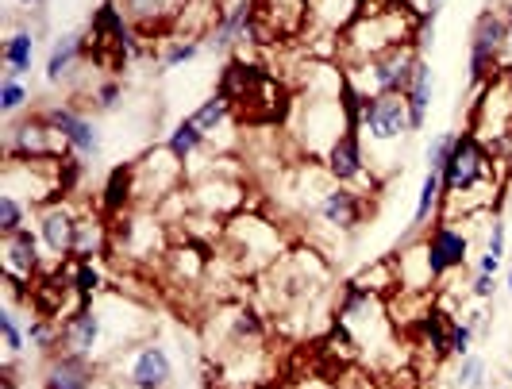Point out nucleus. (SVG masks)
Listing matches in <instances>:
<instances>
[{"mask_svg": "<svg viewBox=\"0 0 512 389\" xmlns=\"http://www.w3.org/2000/svg\"><path fill=\"white\" fill-rule=\"evenodd\" d=\"M220 255L239 278H258L285 255V239L266 216L243 208V212L228 216V224L220 232Z\"/></svg>", "mask_w": 512, "mask_h": 389, "instance_id": "obj_1", "label": "nucleus"}, {"mask_svg": "<svg viewBox=\"0 0 512 389\" xmlns=\"http://www.w3.org/2000/svg\"><path fill=\"white\" fill-rule=\"evenodd\" d=\"M335 328H343L359 359H382L385 351H393V316L385 305L382 293H362V289L347 286L339 293V309H335Z\"/></svg>", "mask_w": 512, "mask_h": 389, "instance_id": "obj_2", "label": "nucleus"}, {"mask_svg": "<svg viewBox=\"0 0 512 389\" xmlns=\"http://www.w3.org/2000/svg\"><path fill=\"white\" fill-rule=\"evenodd\" d=\"M424 54L412 43H397L382 54H370L359 66H343L347 81L359 89L362 97H405V89L412 85V74L420 66Z\"/></svg>", "mask_w": 512, "mask_h": 389, "instance_id": "obj_3", "label": "nucleus"}, {"mask_svg": "<svg viewBox=\"0 0 512 389\" xmlns=\"http://www.w3.org/2000/svg\"><path fill=\"white\" fill-rule=\"evenodd\" d=\"M351 128H355V120L343 108V97H301L293 104V131L308 158H324L335 139Z\"/></svg>", "mask_w": 512, "mask_h": 389, "instance_id": "obj_4", "label": "nucleus"}, {"mask_svg": "<svg viewBox=\"0 0 512 389\" xmlns=\"http://www.w3.org/2000/svg\"><path fill=\"white\" fill-rule=\"evenodd\" d=\"M512 31V16L505 8H486L478 12V20L470 27V51H466V74H470V85L478 89L489 74H501V54H505V43H509Z\"/></svg>", "mask_w": 512, "mask_h": 389, "instance_id": "obj_5", "label": "nucleus"}, {"mask_svg": "<svg viewBox=\"0 0 512 389\" xmlns=\"http://www.w3.org/2000/svg\"><path fill=\"white\" fill-rule=\"evenodd\" d=\"M359 135L370 151H389L393 158V151L405 143V135H412L405 97H366L359 112Z\"/></svg>", "mask_w": 512, "mask_h": 389, "instance_id": "obj_6", "label": "nucleus"}, {"mask_svg": "<svg viewBox=\"0 0 512 389\" xmlns=\"http://www.w3.org/2000/svg\"><path fill=\"white\" fill-rule=\"evenodd\" d=\"M131 178H135V205H162L166 197H174L181 189L185 166L162 143V147H151L139 162H131Z\"/></svg>", "mask_w": 512, "mask_h": 389, "instance_id": "obj_7", "label": "nucleus"}, {"mask_svg": "<svg viewBox=\"0 0 512 389\" xmlns=\"http://www.w3.org/2000/svg\"><path fill=\"white\" fill-rule=\"evenodd\" d=\"M4 158H70L66 135L47 124L43 112L24 116L4 131Z\"/></svg>", "mask_w": 512, "mask_h": 389, "instance_id": "obj_8", "label": "nucleus"}, {"mask_svg": "<svg viewBox=\"0 0 512 389\" xmlns=\"http://www.w3.org/2000/svg\"><path fill=\"white\" fill-rule=\"evenodd\" d=\"M439 178H443V197H455V193H466L474 185L493 182V166H489L482 139L478 135H459L447 166L439 170Z\"/></svg>", "mask_w": 512, "mask_h": 389, "instance_id": "obj_9", "label": "nucleus"}, {"mask_svg": "<svg viewBox=\"0 0 512 389\" xmlns=\"http://www.w3.org/2000/svg\"><path fill=\"white\" fill-rule=\"evenodd\" d=\"M258 47L289 43L308 31V0H255Z\"/></svg>", "mask_w": 512, "mask_h": 389, "instance_id": "obj_10", "label": "nucleus"}, {"mask_svg": "<svg viewBox=\"0 0 512 389\" xmlns=\"http://www.w3.org/2000/svg\"><path fill=\"white\" fill-rule=\"evenodd\" d=\"M39 247H43V239H39V232H35L31 224L20 228L16 235H4V243H0V259H4V286H12V289L35 286V278H39V270H43V255H39Z\"/></svg>", "mask_w": 512, "mask_h": 389, "instance_id": "obj_11", "label": "nucleus"}, {"mask_svg": "<svg viewBox=\"0 0 512 389\" xmlns=\"http://www.w3.org/2000/svg\"><path fill=\"white\" fill-rule=\"evenodd\" d=\"M43 116H47V124H54V128L66 135L70 155H77L81 162L101 155V147H104L101 124H97L93 116L77 112L74 104H51V108H43Z\"/></svg>", "mask_w": 512, "mask_h": 389, "instance_id": "obj_12", "label": "nucleus"}, {"mask_svg": "<svg viewBox=\"0 0 512 389\" xmlns=\"http://www.w3.org/2000/svg\"><path fill=\"white\" fill-rule=\"evenodd\" d=\"M366 193H359V189H351V185H339L335 182L324 197H320V205L312 208L308 216L312 220H320L324 228H332V232H359V224L366 220V201H362Z\"/></svg>", "mask_w": 512, "mask_h": 389, "instance_id": "obj_13", "label": "nucleus"}, {"mask_svg": "<svg viewBox=\"0 0 512 389\" xmlns=\"http://www.w3.org/2000/svg\"><path fill=\"white\" fill-rule=\"evenodd\" d=\"M77 212L66 197H58L51 205L39 208V239H43V247L51 251L54 259H74V239H77Z\"/></svg>", "mask_w": 512, "mask_h": 389, "instance_id": "obj_14", "label": "nucleus"}, {"mask_svg": "<svg viewBox=\"0 0 512 389\" xmlns=\"http://www.w3.org/2000/svg\"><path fill=\"white\" fill-rule=\"evenodd\" d=\"M324 166H328V174H332L339 185H366L374 182L370 178V162H366V143H362L359 128L343 131L339 139L332 143V151L324 155Z\"/></svg>", "mask_w": 512, "mask_h": 389, "instance_id": "obj_15", "label": "nucleus"}, {"mask_svg": "<svg viewBox=\"0 0 512 389\" xmlns=\"http://www.w3.org/2000/svg\"><path fill=\"white\" fill-rule=\"evenodd\" d=\"M428 266H432V274H436V286L447 278V274H455L466 266L470 259V235L459 232L451 220H439V228L428 239Z\"/></svg>", "mask_w": 512, "mask_h": 389, "instance_id": "obj_16", "label": "nucleus"}, {"mask_svg": "<svg viewBox=\"0 0 512 389\" xmlns=\"http://www.w3.org/2000/svg\"><path fill=\"white\" fill-rule=\"evenodd\" d=\"M124 378H128L131 389H170V382H174V363H170L166 347L143 343V347L131 351Z\"/></svg>", "mask_w": 512, "mask_h": 389, "instance_id": "obj_17", "label": "nucleus"}, {"mask_svg": "<svg viewBox=\"0 0 512 389\" xmlns=\"http://www.w3.org/2000/svg\"><path fill=\"white\" fill-rule=\"evenodd\" d=\"M101 343H104V316H101V309H97V301H85V305L62 324V351L97 359V355H101Z\"/></svg>", "mask_w": 512, "mask_h": 389, "instance_id": "obj_18", "label": "nucleus"}, {"mask_svg": "<svg viewBox=\"0 0 512 389\" xmlns=\"http://www.w3.org/2000/svg\"><path fill=\"white\" fill-rule=\"evenodd\" d=\"M97 363L89 355L74 351H54L43 370V389H93L97 386Z\"/></svg>", "mask_w": 512, "mask_h": 389, "instance_id": "obj_19", "label": "nucleus"}, {"mask_svg": "<svg viewBox=\"0 0 512 389\" xmlns=\"http://www.w3.org/2000/svg\"><path fill=\"white\" fill-rule=\"evenodd\" d=\"M366 0H308V35H332L343 39V31L362 16Z\"/></svg>", "mask_w": 512, "mask_h": 389, "instance_id": "obj_20", "label": "nucleus"}, {"mask_svg": "<svg viewBox=\"0 0 512 389\" xmlns=\"http://www.w3.org/2000/svg\"><path fill=\"white\" fill-rule=\"evenodd\" d=\"M124 20L135 31H162L166 24H174L185 0H116Z\"/></svg>", "mask_w": 512, "mask_h": 389, "instance_id": "obj_21", "label": "nucleus"}, {"mask_svg": "<svg viewBox=\"0 0 512 389\" xmlns=\"http://www.w3.org/2000/svg\"><path fill=\"white\" fill-rule=\"evenodd\" d=\"M393 262H397L401 289L432 293V286H436V274H432V266H428V243H424V239H420V243H412V247H405V251H401Z\"/></svg>", "mask_w": 512, "mask_h": 389, "instance_id": "obj_22", "label": "nucleus"}, {"mask_svg": "<svg viewBox=\"0 0 512 389\" xmlns=\"http://www.w3.org/2000/svg\"><path fill=\"white\" fill-rule=\"evenodd\" d=\"M405 104H409L412 135L424 131L428 108H432V66H428V58H420V66H416V74H412V85L405 89Z\"/></svg>", "mask_w": 512, "mask_h": 389, "instance_id": "obj_23", "label": "nucleus"}, {"mask_svg": "<svg viewBox=\"0 0 512 389\" xmlns=\"http://www.w3.org/2000/svg\"><path fill=\"white\" fill-rule=\"evenodd\" d=\"M131 205H135V178H131V166H116V170L108 174V182H104L101 212L108 220H116V216L128 212Z\"/></svg>", "mask_w": 512, "mask_h": 389, "instance_id": "obj_24", "label": "nucleus"}, {"mask_svg": "<svg viewBox=\"0 0 512 389\" xmlns=\"http://www.w3.org/2000/svg\"><path fill=\"white\" fill-rule=\"evenodd\" d=\"M35 31L31 27H16L12 35H8V43H4V66H8V74L4 78H24L31 74V62H35Z\"/></svg>", "mask_w": 512, "mask_h": 389, "instance_id": "obj_25", "label": "nucleus"}, {"mask_svg": "<svg viewBox=\"0 0 512 389\" xmlns=\"http://www.w3.org/2000/svg\"><path fill=\"white\" fill-rule=\"evenodd\" d=\"M81 54H85V35L70 31V35H62V39H54L51 54H47V81L58 85L62 78H70V70H74V62Z\"/></svg>", "mask_w": 512, "mask_h": 389, "instance_id": "obj_26", "label": "nucleus"}, {"mask_svg": "<svg viewBox=\"0 0 512 389\" xmlns=\"http://www.w3.org/2000/svg\"><path fill=\"white\" fill-rule=\"evenodd\" d=\"M347 286L362 289V293H382V297H389L393 289H401L397 262H393V259H374L370 266H362V270L351 278V282H347Z\"/></svg>", "mask_w": 512, "mask_h": 389, "instance_id": "obj_27", "label": "nucleus"}, {"mask_svg": "<svg viewBox=\"0 0 512 389\" xmlns=\"http://www.w3.org/2000/svg\"><path fill=\"white\" fill-rule=\"evenodd\" d=\"M208 143H212V139H208L205 131L193 124V116L178 120V124H174V131L166 135V147H170V151L178 155L181 166H189V162H193V155H201Z\"/></svg>", "mask_w": 512, "mask_h": 389, "instance_id": "obj_28", "label": "nucleus"}, {"mask_svg": "<svg viewBox=\"0 0 512 389\" xmlns=\"http://www.w3.org/2000/svg\"><path fill=\"white\" fill-rule=\"evenodd\" d=\"M231 112H235V101L224 97V93H212L208 101L197 104V112H193V124L205 131L208 139L216 135V131H224L231 124Z\"/></svg>", "mask_w": 512, "mask_h": 389, "instance_id": "obj_29", "label": "nucleus"}, {"mask_svg": "<svg viewBox=\"0 0 512 389\" xmlns=\"http://www.w3.org/2000/svg\"><path fill=\"white\" fill-rule=\"evenodd\" d=\"M439 205H443V178H439L436 170H428L424 182H420L416 208H412V228H424V224L439 212Z\"/></svg>", "mask_w": 512, "mask_h": 389, "instance_id": "obj_30", "label": "nucleus"}, {"mask_svg": "<svg viewBox=\"0 0 512 389\" xmlns=\"http://www.w3.org/2000/svg\"><path fill=\"white\" fill-rule=\"evenodd\" d=\"M93 262L97 259H77L74 270H70V282H74V289L85 297V301H97V297H101V289H104L101 270H97Z\"/></svg>", "mask_w": 512, "mask_h": 389, "instance_id": "obj_31", "label": "nucleus"}, {"mask_svg": "<svg viewBox=\"0 0 512 389\" xmlns=\"http://www.w3.org/2000/svg\"><path fill=\"white\" fill-rule=\"evenodd\" d=\"M201 51H205V39H174V43H166L158 66L162 70H178V66H189L193 58H201Z\"/></svg>", "mask_w": 512, "mask_h": 389, "instance_id": "obj_32", "label": "nucleus"}, {"mask_svg": "<svg viewBox=\"0 0 512 389\" xmlns=\"http://www.w3.org/2000/svg\"><path fill=\"white\" fill-rule=\"evenodd\" d=\"M27 216H31V205L12 193H0V235H16L20 228H27Z\"/></svg>", "mask_w": 512, "mask_h": 389, "instance_id": "obj_33", "label": "nucleus"}, {"mask_svg": "<svg viewBox=\"0 0 512 389\" xmlns=\"http://www.w3.org/2000/svg\"><path fill=\"white\" fill-rule=\"evenodd\" d=\"M0 336H4V351H8V363L24 355V343H27V328L20 324V316L12 309L0 312Z\"/></svg>", "mask_w": 512, "mask_h": 389, "instance_id": "obj_34", "label": "nucleus"}, {"mask_svg": "<svg viewBox=\"0 0 512 389\" xmlns=\"http://www.w3.org/2000/svg\"><path fill=\"white\" fill-rule=\"evenodd\" d=\"M31 101V89L24 85V78H4L0 81V112L4 116H20Z\"/></svg>", "mask_w": 512, "mask_h": 389, "instance_id": "obj_35", "label": "nucleus"}, {"mask_svg": "<svg viewBox=\"0 0 512 389\" xmlns=\"http://www.w3.org/2000/svg\"><path fill=\"white\" fill-rule=\"evenodd\" d=\"M455 386L459 389H489L486 382V359L482 355H466V359H459V370H455Z\"/></svg>", "mask_w": 512, "mask_h": 389, "instance_id": "obj_36", "label": "nucleus"}, {"mask_svg": "<svg viewBox=\"0 0 512 389\" xmlns=\"http://www.w3.org/2000/svg\"><path fill=\"white\" fill-rule=\"evenodd\" d=\"M455 139H459V135H455V131H439L436 139H432V143H428V170H443V166H447V158H451V151H455Z\"/></svg>", "mask_w": 512, "mask_h": 389, "instance_id": "obj_37", "label": "nucleus"}, {"mask_svg": "<svg viewBox=\"0 0 512 389\" xmlns=\"http://www.w3.org/2000/svg\"><path fill=\"white\" fill-rule=\"evenodd\" d=\"M120 101H124V85L120 81H97L93 85V104L101 108V112H116L120 108Z\"/></svg>", "mask_w": 512, "mask_h": 389, "instance_id": "obj_38", "label": "nucleus"}, {"mask_svg": "<svg viewBox=\"0 0 512 389\" xmlns=\"http://www.w3.org/2000/svg\"><path fill=\"white\" fill-rule=\"evenodd\" d=\"M474 336H478V332H474L470 320H455V324H451V355H455V359H466L470 347H474Z\"/></svg>", "mask_w": 512, "mask_h": 389, "instance_id": "obj_39", "label": "nucleus"}, {"mask_svg": "<svg viewBox=\"0 0 512 389\" xmlns=\"http://www.w3.org/2000/svg\"><path fill=\"white\" fill-rule=\"evenodd\" d=\"M505 239H509V224H505V216H493V220H489V232H486V251L501 262H505Z\"/></svg>", "mask_w": 512, "mask_h": 389, "instance_id": "obj_40", "label": "nucleus"}, {"mask_svg": "<svg viewBox=\"0 0 512 389\" xmlns=\"http://www.w3.org/2000/svg\"><path fill=\"white\" fill-rule=\"evenodd\" d=\"M470 293H474L478 301H489V297L497 293V274H474V282H470Z\"/></svg>", "mask_w": 512, "mask_h": 389, "instance_id": "obj_41", "label": "nucleus"}, {"mask_svg": "<svg viewBox=\"0 0 512 389\" xmlns=\"http://www.w3.org/2000/svg\"><path fill=\"white\" fill-rule=\"evenodd\" d=\"M474 274H501V259H493L489 251H482V255L474 259Z\"/></svg>", "mask_w": 512, "mask_h": 389, "instance_id": "obj_42", "label": "nucleus"}, {"mask_svg": "<svg viewBox=\"0 0 512 389\" xmlns=\"http://www.w3.org/2000/svg\"><path fill=\"white\" fill-rule=\"evenodd\" d=\"M16 4H20V8H43L47 0H16Z\"/></svg>", "mask_w": 512, "mask_h": 389, "instance_id": "obj_43", "label": "nucleus"}, {"mask_svg": "<svg viewBox=\"0 0 512 389\" xmlns=\"http://www.w3.org/2000/svg\"><path fill=\"white\" fill-rule=\"evenodd\" d=\"M439 4H443V0H428V16H439Z\"/></svg>", "mask_w": 512, "mask_h": 389, "instance_id": "obj_44", "label": "nucleus"}, {"mask_svg": "<svg viewBox=\"0 0 512 389\" xmlns=\"http://www.w3.org/2000/svg\"><path fill=\"white\" fill-rule=\"evenodd\" d=\"M505 382H509V386H512V366H509V374H505Z\"/></svg>", "mask_w": 512, "mask_h": 389, "instance_id": "obj_45", "label": "nucleus"}, {"mask_svg": "<svg viewBox=\"0 0 512 389\" xmlns=\"http://www.w3.org/2000/svg\"><path fill=\"white\" fill-rule=\"evenodd\" d=\"M509 293H512V270H509Z\"/></svg>", "mask_w": 512, "mask_h": 389, "instance_id": "obj_46", "label": "nucleus"}, {"mask_svg": "<svg viewBox=\"0 0 512 389\" xmlns=\"http://www.w3.org/2000/svg\"><path fill=\"white\" fill-rule=\"evenodd\" d=\"M258 389H270V386H258Z\"/></svg>", "mask_w": 512, "mask_h": 389, "instance_id": "obj_47", "label": "nucleus"}]
</instances>
